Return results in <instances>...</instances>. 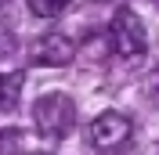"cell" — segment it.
<instances>
[{"instance_id": "obj_6", "label": "cell", "mask_w": 159, "mask_h": 155, "mask_svg": "<svg viewBox=\"0 0 159 155\" xmlns=\"http://www.w3.org/2000/svg\"><path fill=\"white\" fill-rule=\"evenodd\" d=\"M25 4H29V11L36 18H58L61 11L69 7V0H25Z\"/></svg>"}, {"instance_id": "obj_8", "label": "cell", "mask_w": 159, "mask_h": 155, "mask_svg": "<svg viewBox=\"0 0 159 155\" xmlns=\"http://www.w3.org/2000/svg\"><path fill=\"white\" fill-rule=\"evenodd\" d=\"M156 155H159V152H156Z\"/></svg>"}, {"instance_id": "obj_4", "label": "cell", "mask_w": 159, "mask_h": 155, "mask_svg": "<svg viewBox=\"0 0 159 155\" xmlns=\"http://www.w3.org/2000/svg\"><path fill=\"white\" fill-rule=\"evenodd\" d=\"M72 54H76V47H72V40L69 36H61V33H47V36L36 43V65H54V69H61V65H69L72 61Z\"/></svg>"}, {"instance_id": "obj_7", "label": "cell", "mask_w": 159, "mask_h": 155, "mask_svg": "<svg viewBox=\"0 0 159 155\" xmlns=\"http://www.w3.org/2000/svg\"><path fill=\"white\" fill-rule=\"evenodd\" d=\"M22 144V130H0V155H11Z\"/></svg>"}, {"instance_id": "obj_2", "label": "cell", "mask_w": 159, "mask_h": 155, "mask_svg": "<svg viewBox=\"0 0 159 155\" xmlns=\"http://www.w3.org/2000/svg\"><path fill=\"white\" fill-rule=\"evenodd\" d=\"M109 40L112 51L119 58H141L145 47H148V33H145V22L134 15V11H116V18L109 22Z\"/></svg>"}, {"instance_id": "obj_3", "label": "cell", "mask_w": 159, "mask_h": 155, "mask_svg": "<svg viewBox=\"0 0 159 155\" xmlns=\"http://www.w3.org/2000/svg\"><path fill=\"white\" fill-rule=\"evenodd\" d=\"M130 134H134V123L123 112H101L87 126V141H90L94 152H119L130 141Z\"/></svg>"}, {"instance_id": "obj_5", "label": "cell", "mask_w": 159, "mask_h": 155, "mask_svg": "<svg viewBox=\"0 0 159 155\" xmlns=\"http://www.w3.org/2000/svg\"><path fill=\"white\" fill-rule=\"evenodd\" d=\"M22 83H25L22 72H4V76H0V112H11V108L18 105Z\"/></svg>"}, {"instance_id": "obj_1", "label": "cell", "mask_w": 159, "mask_h": 155, "mask_svg": "<svg viewBox=\"0 0 159 155\" xmlns=\"http://www.w3.org/2000/svg\"><path fill=\"white\" fill-rule=\"evenodd\" d=\"M33 123H36V130H40L43 137L61 141V137L76 126V105H72V97L61 94V90L43 94V97L36 101V108H33Z\"/></svg>"}]
</instances>
